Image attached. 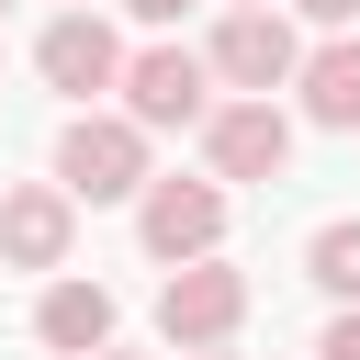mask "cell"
<instances>
[{
  "instance_id": "6da1fadb",
  "label": "cell",
  "mask_w": 360,
  "mask_h": 360,
  "mask_svg": "<svg viewBox=\"0 0 360 360\" xmlns=\"http://www.w3.org/2000/svg\"><path fill=\"white\" fill-rule=\"evenodd\" d=\"M112 90H124V124H135V135H180V124L214 112V68H202V45H169V34L135 45Z\"/></svg>"
},
{
  "instance_id": "7a4b0ae2",
  "label": "cell",
  "mask_w": 360,
  "mask_h": 360,
  "mask_svg": "<svg viewBox=\"0 0 360 360\" xmlns=\"http://www.w3.org/2000/svg\"><path fill=\"white\" fill-rule=\"evenodd\" d=\"M158 169H146V135L124 124V112H68V135H56V191L68 202H135Z\"/></svg>"
},
{
  "instance_id": "3957f363",
  "label": "cell",
  "mask_w": 360,
  "mask_h": 360,
  "mask_svg": "<svg viewBox=\"0 0 360 360\" xmlns=\"http://www.w3.org/2000/svg\"><path fill=\"white\" fill-rule=\"evenodd\" d=\"M236 326H248V270L191 259V270L158 281V338H169V349H225Z\"/></svg>"
},
{
  "instance_id": "277c9868",
  "label": "cell",
  "mask_w": 360,
  "mask_h": 360,
  "mask_svg": "<svg viewBox=\"0 0 360 360\" xmlns=\"http://www.w3.org/2000/svg\"><path fill=\"white\" fill-rule=\"evenodd\" d=\"M202 68H214L236 101H270V90H292L304 45H292V22H281V11H225V22H214V45H202Z\"/></svg>"
},
{
  "instance_id": "5b68a950",
  "label": "cell",
  "mask_w": 360,
  "mask_h": 360,
  "mask_svg": "<svg viewBox=\"0 0 360 360\" xmlns=\"http://www.w3.org/2000/svg\"><path fill=\"white\" fill-rule=\"evenodd\" d=\"M202 169H214V191L225 180H281L292 169V112L281 101H214L202 112Z\"/></svg>"
},
{
  "instance_id": "8992f818",
  "label": "cell",
  "mask_w": 360,
  "mask_h": 360,
  "mask_svg": "<svg viewBox=\"0 0 360 360\" xmlns=\"http://www.w3.org/2000/svg\"><path fill=\"white\" fill-rule=\"evenodd\" d=\"M135 236H146V259L191 270V259L225 248V191H214V180H146V191H135Z\"/></svg>"
},
{
  "instance_id": "52a82bcc",
  "label": "cell",
  "mask_w": 360,
  "mask_h": 360,
  "mask_svg": "<svg viewBox=\"0 0 360 360\" xmlns=\"http://www.w3.org/2000/svg\"><path fill=\"white\" fill-rule=\"evenodd\" d=\"M34 79H45V90H68V101L90 112V101L124 79V34H112L101 11H56V22L34 34Z\"/></svg>"
},
{
  "instance_id": "ba28073f",
  "label": "cell",
  "mask_w": 360,
  "mask_h": 360,
  "mask_svg": "<svg viewBox=\"0 0 360 360\" xmlns=\"http://www.w3.org/2000/svg\"><path fill=\"white\" fill-rule=\"evenodd\" d=\"M68 248H79V202H68L56 180L0 191V259H11V270H68Z\"/></svg>"
},
{
  "instance_id": "9c48e42d",
  "label": "cell",
  "mask_w": 360,
  "mask_h": 360,
  "mask_svg": "<svg viewBox=\"0 0 360 360\" xmlns=\"http://www.w3.org/2000/svg\"><path fill=\"white\" fill-rule=\"evenodd\" d=\"M34 338H45L56 360L112 349V292H101V281H79V270H56V281H45V304H34Z\"/></svg>"
},
{
  "instance_id": "30bf717a",
  "label": "cell",
  "mask_w": 360,
  "mask_h": 360,
  "mask_svg": "<svg viewBox=\"0 0 360 360\" xmlns=\"http://www.w3.org/2000/svg\"><path fill=\"white\" fill-rule=\"evenodd\" d=\"M292 90H304V124H326V135H360V34L315 45V56L292 68Z\"/></svg>"
},
{
  "instance_id": "8fae6325",
  "label": "cell",
  "mask_w": 360,
  "mask_h": 360,
  "mask_svg": "<svg viewBox=\"0 0 360 360\" xmlns=\"http://www.w3.org/2000/svg\"><path fill=\"white\" fill-rule=\"evenodd\" d=\"M304 270L338 292V304H360V214H338V225H315L304 236Z\"/></svg>"
},
{
  "instance_id": "7c38bea8",
  "label": "cell",
  "mask_w": 360,
  "mask_h": 360,
  "mask_svg": "<svg viewBox=\"0 0 360 360\" xmlns=\"http://www.w3.org/2000/svg\"><path fill=\"white\" fill-rule=\"evenodd\" d=\"M315 360H360V304H338V315H326V338H315Z\"/></svg>"
},
{
  "instance_id": "4fadbf2b",
  "label": "cell",
  "mask_w": 360,
  "mask_h": 360,
  "mask_svg": "<svg viewBox=\"0 0 360 360\" xmlns=\"http://www.w3.org/2000/svg\"><path fill=\"white\" fill-rule=\"evenodd\" d=\"M292 11H304V22H326V34H349V22H360V0H292Z\"/></svg>"
},
{
  "instance_id": "5bb4252c",
  "label": "cell",
  "mask_w": 360,
  "mask_h": 360,
  "mask_svg": "<svg viewBox=\"0 0 360 360\" xmlns=\"http://www.w3.org/2000/svg\"><path fill=\"white\" fill-rule=\"evenodd\" d=\"M124 11H135V22H158V34H169V22H180V11H191V0H124Z\"/></svg>"
},
{
  "instance_id": "9a60e30c",
  "label": "cell",
  "mask_w": 360,
  "mask_h": 360,
  "mask_svg": "<svg viewBox=\"0 0 360 360\" xmlns=\"http://www.w3.org/2000/svg\"><path fill=\"white\" fill-rule=\"evenodd\" d=\"M180 360H236V349H180Z\"/></svg>"
},
{
  "instance_id": "2e32d148",
  "label": "cell",
  "mask_w": 360,
  "mask_h": 360,
  "mask_svg": "<svg viewBox=\"0 0 360 360\" xmlns=\"http://www.w3.org/2000/svg\"><path fill=\"white\" fill-rule=\"evenodd\" d=\"M225 11H281V0H225Z\"/></svg>"
},
{
  "instance_id": "e0dca14e",
  "label": "cell",
  "mask_w": 360,
  "mask_h": 360,
  "mask_svg": "<svg viewBox=\"0 0 360 360\" xmlns=\"http://www.w3.org/2000/svg\"><path fill=\"white\" fill-rule=\"evenodd\" d=\"M90 360H135V349H90Z\"/></svg>"
},
{
  "instance_id": "ac0fdd59",
  "label": "cell",
  "mask_w": 360,
  "mask_h": 360,
  "mask_svg": "<svg viewBox=\"0 0 360 360\" xmlns=\"http://www.w3.org/2000/svg\"><path fill=\"white\" fill-rule=\"evenodd\" d=\"M68 11H90V0H68Z\"/></svg>"
},
{
  "instance_id": "d6986e66",
  "label": "cell",
  "mask_w": 360,
  "mask_h": 360,
  "mask_svg": "<svg viewBox=\"0 0 360 360\" xmlns=\"http://www.w3.org/2000/svg\"><path fill=\"white\" fill-rule=\"evenodd\" d=\"M0 11H11V0H0Z\"/></svg>"
}]
</instances>
